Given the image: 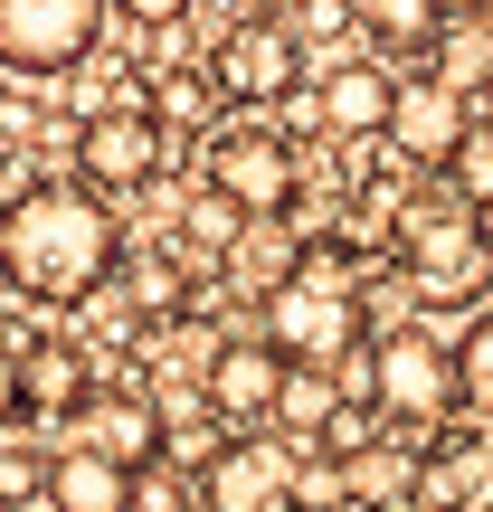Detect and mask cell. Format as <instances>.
I'll return each instance as SVG.
<instances>
[{
    "instance_id": "27",
    "label": "cell",
    "mask_w": 493,
    "mask_h": 512,
    "mask_svg": "<svg viewBox=\"0 0 493 512\" xmlns=\"http://www.w3.org/2000/svg\"><path fill=\"white\" fill-rule=\"evenodd\" d=\"M256 10H275V19H285V10H304V0H256Z\"/></svg>"
},
{
    "instance_id": "19",
    "label": "cell",
    "mask_w": 493,
    "mask_h": 512,
    "mask_svg": "<svg viewBox=\"0 0 493 512\" xmlns=\"http://www.w3.org/2000/svg\"><path fill=\"white\" fill-rule=\"evenodd\" d=\"M114 285H124V304L143 313V323H181L190 313V266H181V247H124L114 256Z\"/></svg>"
},
{
    "instance_id": "12",
    "label": "cell",
    "mask_w": 493,
    "mask_h": 512,
    "mask_svg": "<svg viewBox=\"0 0 493 512\" xmlns=\"http://www.w3.org/2000/svg\"><path fill=\"white\" fill-rule=\"evenodd\" d=\"M389 105H399V76L380 57H342V67H323V86H304V114L323 143H380Z\"/></svg>"
},
{
    "instance_id": "5",
    "label": "cell",
    "mask_w": 493,
    "mask_h": 512,
    "mask_svg": "<svg viewBox=\"0 0 493 512\" xmlns=\"http://www.w3.org/2000/svg\"><path fill=\"white\" fill-rule=\"evenodd\" d=\"M114 29V0H0V76H76Z\"/></svg>"
},
{
    "instance_id": "21",
    "label": "cell",
    "mask_w": 493,
    "mask_h": 512,
    "mask_svg": "<svg viewBox=\"0 0 493 512\" xmlns=\"http://www.w3.org/2000/svg\"><path fill=\"white\" fill-rule=\"evenodd\" d=\"M133 512H200V475L171 456H143L133 465Z\"/></svg>"
},
{
    "instance_id": "13",
    "label": "cell",
    "mask_w": 493,
    "mask_h": 512,
    "mask_svg": "<svg viewBox=\"0 0 493 512\" xmlns=\"http://www.w3.org/2000/svg\"><path fill=\"white\" fill-rule=\"evenodd\" d=\"M10 361H19V418H76V408L105 389V361H95L86 342H67V332H29Z\"/></svg>"
},
{
    "instance_id": "9",
    "label": "cell",
    "mask_w": 493,
    "mask_h": 512,
    "mask_svg": "<svg viewBox=\"0 0 493 512\" xmlns=\"http://www.w3.org/2000/svg\"><path fill=\"white\" fill-rule=\"evenodd\" d=\"M465 133H475V86H456V76H399V105H389V133L380 143H399V162H418V181L427 171H446L465 152Z\"/></svg>"
},
{
    "instance_id": "11",
    "label": "cell",
    "mask_w": 493,
    "mask_h": 512,
    "mask_svg": "<svg viewBox=\"0 0 493 512\" xmlns=\"http://www.w3.org/2000/svg\"><path fill=\"white\" fill-rule=\"evenodd\" d=\"M200 389H209V408H219L228 427H266L275 418V389H285V351L266 342V332H219L209 342V361H200Z\"/></svg>"
},
{
    "instance_id": "26",
    "label": "cell",
    "mask_w": 493,
    "mask_h": 512,
    "mask_svg": "<svg viewBox=\"0 0 493 512\" xmlns=\"http://www.w3.org/2000/svg\"><path fill=\"white\" fill-rule=\"evenodd\" d=\"M493 10V0H446V19H484Z\"/></svg>"
},
{
    "instance_id": "7",
    "label": "cell",
    "mask_w": 493,
    "mask_h": 512,
    "mask_svg": "<svg viewBox=\"0 0 493 512\" xmlns=\"http://www.w3.org/2000/svg\"><path fill=\"white\" fill-rule=\"evenodd\" d=\"M171 171V124L152 95H133V105H95L86 124H76V181L95 190H152Z\"/></svg>"
},
{
    "instance_id": "23",
    "label": "cell",
    "mask_w": 493,
    "mask_h": 512,
    "mask_svg": "<svg viewBox=\"0 0 493 512\" xmlns=\"http://www.w3.org/2000/svg\"><path fill=\"white\" fill-rule=\"evenodd\" d=\"M437 181H456V190H465L475 209H493V124H475V133H465V152H456V162L437 171Z\"/></svg>"
},
{
    "instance_id": "4",
    "label": "cell",
    "mask_w": 493,
    "mask_h": 512,
    "mask_svg": "<svg viewBox=\"0 0 493 512\" xmlns=\"http://www.w3.org/2000/svg\"><path fill=\"white\" fill-rule=\"evenodd\" d=\"M200 181L228 190L247 219H285V209L304 200V162H294V143L266 114H219V124L200 133Z\"/></svg>"
},
{
    "instance_id": "17",
    "label": "cell",
    "mask_w": 493,
    "mask_h": 512,
    "mask_svg": "<svg viewBox=\"0 0 493 512\" xmlns=\"http://www.w3.org/2000/svg\"><path fill=\"white\" fill-rule=\"evenodd\" d=\"M332 475H342V503L351 512H389V503H408V475H418V437H361L351 456H332Z\"/></svg>"
},
{
    "instance_id": "10",
    "label": "cell",
    "mask_w": 493,
    "mask_h": 512,
    "mask_svg": "<svg viewBox=\"0 0 493 512\" xmlns=\"http://www.w3.org/2000/svg\"><path fill=\"white\" fill-rule=\"evenodd\" d=\"M408 503L418 512H493V418L484 427H427L418 475H408Z\"/></svg>"
},
{
    "instance_id": "3",
    "label": "cell",
    "mask_w": 493,
    "mask_h": 512,
    "mask_svg": "<svg viewBox=\"0 0 493 512\" xmlns=\"http://www.w3.org/2000/svg\"><path fill=\"white\" fill-rule=\"evenodd\" d=\"M370 399H380L389 427H446L465 418V389H456V342L418 323H370Z\"/></svg>"
},
{
    "instance_id": "8",
    "label": "cell",
    "mask_w": 493,
    "mask_h": 512,
    "mask_svg": "<svg viewBox=\"0 0 493 512\" xmlns=\"http://www.w3.org/2000/svg\"><path fill=\"white\" fill-rule=\"evenodd\" d=\"M200 512H304V465L285 437L228 427L219 456L200 465Z\"/></svg>"
},
{
    "instance_id": "22",
    "label": "cell",
    "mask_w": 493,
    "mask_h": 512,
    "mask_svg": "<svg viewBox=\"0 0 493 512\" xmlns=\"http://www.w3.org/2000/svg\"><path fill=\"white\" fill-rule=\"evenodd\" d=\"M456 389L475 418H493V313H475V323L456 332Z\"/></svg>"
},
{
    "instance_id": "15",
    "label": "cell",
    "mask_w": 493,
    "mask_h": 512,
    "mask_svg": "<svg viewBox=\"0 0 493 512\" xmlns=\"http://www.w3.org/2000/svg\"><path fill=\"white\" fill-rule=\"evenodd\" d=\"M48 512H133V465H114L105 446H57L48 456V494H38Z\"/></svg>"
},
{
    "instance_id": "32",
    "label": "cell",
    "mask_w": 493,
    "mask_h": 512,
    "mask_svg": "<svg viewBox=\"0 0 493 512\" xmlns=\"http://www.w3.org/2000/svg\"><path fill=\"white\" fill-rule=\"evenodd\" d=\"M0 512H10V503H0Z\"/></svg>"
},
{
    "instance_id": "18",
    "label": "cell",
    "mask_w": 493,
    "mask_h": 512,
    "mask_svg": "<svg viewBox=\"0 0 493 512\" xmlns=\"http://www.w3.org/2000/svg\"><path fill=\"white\" fill-rule=\"evenodd\" d=\"M294 266H304V238H294V228L285 219H247L238 228V238H228L219 247V275H228V285H238L247 294V304H266V294L275 285H285V275Z\"/></svg>"
},
{
    "instance_id": "28",
    "label": "cell",
    "mask_w": 493,
    "mask_h": 512,
    "mask_svg": "<svg viewBox=\"0 0 493 512\" xmlns=\"http://www.w3.org/2000/svg\"><path fill=\"white\" fill-rule=\"evenodd\" d=\"M484 95H493V57H484Z\"/></svg>"
},
{
    "instance_id": "31",
    "label": "cell",
    "mask_w": 493,
    "mask_h": 512,
    "mask_svg": "<svg viewBox=\"0 0 493 512\" xmlns=\"http://www.w3.org/2000/svg\"><path fill=\"white\" fill-rule=\"evenodd\" d=\"M0 171H10V162H0Z\"/></svg>"
},
{
    "instance_id": "16",
    "label": "cell",
    "mask_w": 493,
    "mask_h": 512,
    "mask_svg": "<svg viewBox=\"0 0 493 512\" xmlns=\"http://www.w3.org/2000/svg\"><path fill=\"white\" fill-rule=\"evenodd\" d=\"M76 437L105 446L114 465H143V456H162V399H143V389H95V399L76 408Z\"/></svg>"
},
{
    "instance_id": "2",
    "label": "cell",
    "mask_w": 493,
    "mask_h": 512,
    "mask_svg": "<svg viewBox=\"0 0 493 512\" xmlns=\"http://www.w3.org/2000/svg\"><path fill=\"white\" fill-rule=\"evenodd\" d=\"M389 247H399L408 304H427V313L484 304V285H493V219L465 200L456 181H437V171H427V190H408V209H399V228H389Z\"/></svg>"
},
{
    "instance_id": "30",
    "label": "cell",
    "mask_w": 493,
    "mask_h": 512,
    "mask_svg": "<svg viewBox=\"0 0 493 512\" xmlns=\"http://www.w3.org/2000/svg\"><path fill=\"white\" fill-rule=\"evenodd\" d=\"M304 512H323V503H304Z\"/></svg>"
},
{
    "instance_id": "29",
    "label": "cell",
    "mask_w": 493,
    "mask_h": 512,
    "mask_svg": "<svg viewBox=\"0 0 493 512\" xmlns=\"http://www.w3.org/2000/svg\"><path fill=\"white\" fill-rule=\"evenodd\" d=\"M0 105H10V86H0Z\"/></svg>"
},
{
    "instance_id": "14",
    "label": "cell",
    "mask_w": 493,
    "mask_h": 512,
    "mask_svg": "<svg viewBox=\"0 0 493 512\" xmlns=\"http://www.w3.org/2000/svg\"><path fill=\"white\" fill-rule=\"evenodd\" d=\"M351 19L370 29L389 76H427L437 67V38H446V0H351Z\"/></svg>"
},
{
    "instance_id": "20",
    "label": "cell",
    "mask_w": 493,
    "mask_h": 512,
    "mask_svg": "<svg viewBox=\"0 0 493 512\" xmlns=\"http://www.w3.org/2000/svg\"><path fill=\"white\" fill-rule=\"evenodd\" d=\"M143 95L162 105V124H171V133H181V124H200V133H209V124L228 114V95L209 86V67H200V76H181V67H171V76H152Z\"/></svg>"
},
{
    "instance_id": "1",
    "label": "cell",
    "mask_w": 493,
    "mask_h": 512,
    "mask_svg": "<svg viewBox=\"0 0 493 512\" xmlns=\"http://www.w3.org/2000/svg\"><path fill=\"white\" fill-rule=\"evenodd\" d=\"M124 256V219L95 181H19L0 200V285L19 304H86Z\"/></svg>"
},
{
    "instance_id": "25",
    "label": "cell",
    "mask_w": 493,
    "mask_h": 512,
    "mask_svg": "<svg viewBox=\"0 0 493 512\" xmlns=\"http://www.w3.org/2000/svg\"><path fill=\"white\" fill-rule=\"evenodd\" d=\"M190 10H200V0H114V19H124V29H143V38H171Z\"/></svg>"
},
{
    "instance_id": "24",
    "label": "cell",
    "mask_w": 493,
    "mask_h": 512,
    "mask_svg": "<svg viewBox=\"0 0 493 512\" xmlns=\"http://www.w3.org/2000/svg\"><path fill=\"white\" fill-rule=\"evenodd\" d=\"M48 494V456H29V446H0V503H38Z\"/></svg>"
},
{
    "instance_id": "6",
    "label": "cell",
    "mask_w": 493,
    "mask_h": 512,
    "mask_svg": "<svg viewBox=\"0 0 493 512\" xmlns=\"http://www.w3.org/2000/svg\"><path fill=\"white\" fill-rule=\"evenodd\" d=\"M209 86L228 95V114H266V105H285V95H304V38H294V19L247 10L238 29H219Z\"/></svg>"
}]
</instances>
